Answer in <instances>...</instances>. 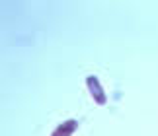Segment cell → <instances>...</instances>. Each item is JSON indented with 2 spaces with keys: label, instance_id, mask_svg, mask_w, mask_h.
<instances>
[{
  "label": "cell",
  "instance_id": "2",
  "mask_svg": "<svg viewBox=\"0 0 158 136\" xmlns=\"http://www.w3.org/2000/svg\"><path fill=\"white\" fill-rule=\"evenodd\" d=\"M78 128V122L74 121V119H70V121H66V122H63L57 130L53 132V136H70L72 132H74Z\"/></svg>",
  "mask_w": 158,
  "mask_h": 136
},
{
  "label": "cell",
  "instance_id": "1",
  "mask_svg": "<svg viewBox=\"0 0 158 136\" xmlns=\"http://www.w3.org/2000/svg\"><path fill=\"white\" fill-rule=\"evenodd\" d=\"M86 84H88V90H90V94H92L94 101L98 103V105H106L107 97H106L104 88L100 86V80L96 78V76H88V78H86Z\"/></svg>",
  "mask_w": 158,
  "mask_h": 136
}]
</instances>
